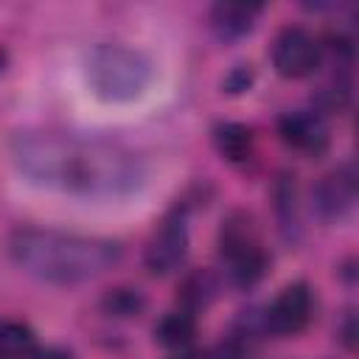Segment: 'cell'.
Listing matches in <instances>:
<instances>
[{"instance_id":"6da1fadb","label":"cell","mask_w":359,"mask_h":359,"mask_svg":"<svg viewBox=\"0 0 359 359\" xmlns=\"http://www.w3.org/2000/svg\"><path fill=\"white\" fill-rule=\"evenodd\" d=\"M8 157L25 182L76 199H126L146 182V165L132 149L95 135L20 129L8 137Z\"/></svg>"},{"instance_id":"7a4b0ae2","label":"cell","mask_w":359,"mask_h":359,"mask_svg":"<svg viewBox=\"0 0 359 359\" xmlns=\"http://www.w3.org/2000/svg\"><path fill=\"white\" fill-rule=\"evenodd\" d=\"M11 264L48 286H81L109 272L121 255V241L81 236L53 227H17L8 236Z\"/></svg>"},{"instance_id":"3957f363","label":"cell","mask_w":359,"mask_h":359,"mask_svg":"<svg viewBox=\"0 0 359 359\" xmlns=\"http://www.w3.org/2000/svg\"><path fill=\"white\" fill-rule=\"evenodd\" d=\"M81 76L87 90L107 104H129L149 93L157 67L154 59L123 42H98L84 53Z\"/></svg>"},{"instance_id":"277c9868","label":"cell","mask_w":359,"mask_h":359,"mask_svg":"<svg viewBox=\"0 0 359 359\" xmlns=\"http://www.w3.org/2000/svg\"><path fill=\"white\" fill-rule=\"evenodd\" d=\"M216 247L222 275L233 289L247 292L264 280L269 269V252L264 247L258 219L250 210L236 208L222 219Z\"/></svg>"},{"instance_id":"5b68a950","label":"cell","mask_w":359,"mask_h":359,"mask_svg":"<svg viewBox=\"0 0 359 359\" xmlns=\"http://www.w3.org/2000/svg\"><path fill=\"white\" fill-rule=\"evenodd\" d=\"M188 244H191L188 208L185 205H174L160 219V224L154 227V233L149 236V241L143 247L146 272L154 275V278H165V275L177 272L188 258Z\"/></svg>"},{"instance_id":"8992f818","label":"cell","mask_w":359,"mask_h":359,"mask_svg":"<svg viewBox=\"0 0 359 359\" xmlns=\"http://www.w3.org/2000/svg\"><path fill=\"white\" fill-rule=\"evenodd\" d=\"M269 59H272V67L278 76H283L289 81L309 79L323 67L320 39L314 34H309L303 25H286L275 34Z\"/></svg>"},{"instance_id":"52a82bcc","label":"cell","mask_w":359,"mask_h":359,"mask_svg":"<svg viewBox=\"0 0 359 359\" xmlns=\"http://www.w3.org/2000/svg\"><path fill=\"white\" fill-rule=\"evenodd\" d=\"M314 289L306 280H294L283 286L269 306L261 309V325L264 334L275 337H294L309 328L314 317Z\"/></svg>"},{"instance_id":"ba28073f","label":"cell","mask_w":359,"mask_h":359,"mask_svg":"<svg viewBox=\"0 0 359 359\" xmlns=\"http://www.w3.org/2000/svg\"><path fill=\"white\" fill-rule=\"evenodd\" d=\"M356 191H359L356 165L339 163L337 168H331L311 185V194H309L311 213L325 224L342 222V219H348V213L356 205Z\"/></svg>"},{"instance_id":"9c48e42d","label":"cell","mask_w":359,"mask_h":359,"mask_svg":"<svg viewBox=\"0 0 359 359\" xmlns=\"http://www.w3.org/2000/svg\"><path fill=\"white\" fill-rule=\"evenodd\" d=\"M278 137L283 140L286 149L306 154V157H320L331 146V129L325 115L317 109H289L278 118Z\"/></svg>"},{"instance_id":"30bf717a","label":"cell","mask_w":359,"mask_h":359,"mask_svg":"<svg viewBox=\"0 0 359 359\" xmlns=\"http://www.w3.org/2000/svg\"><path fill=\"white\" fill-rule=\"evenodd\" d=\"M261 11H264V6H255V3L219 0L208 11V25H210V31L219 42L230 45V42H238V39H244L255 31V22H258Z\"/></svg>"},{"instance_id":"8fae6325","label":"cell","mask_w":359,"mask_h":359,"mask_svg":"<svg viewBox=\"0 0 359 359\" xmlns=\"http://www.w3.org/2000/svg\"><path fill=\"white\" fill-rule=\"evenodd\" d=\"M258 334H264L261 311H244L233 328L208 351V359H252Z\"/></svg>"},{"instance_id":"7c38bea8","label":"cell","mask_w":359,"mask_h":359,"mask_svg":"<svg viewBox=\"0 0 359 359\" xmlns=\"http://www.w3.org/2000/svg\"><path fill=\"white\" fill-rule=\"evenodd\" d=\"M216 154L230 165H244L255 154V132L238 121H219L210 129Z\"/></svg>"},{"instance_id":"4fadbf2b","label":"cell","mask_w":359,"mask_h":359,"mask_svg":"<svg viewBox=\"0 0 359 359\" xmlns=\"http://www.w3.org/2000/svg\"><path fill=\"white\" fill-rule=\"evenodd\" d=\"M272 208L278 230L286 241H297L300 236V213H297V182L292 171H278L272 182Z\"/></svg>"},{"instance_id":"5bb4252c","label":"cell","mask_w":359,"mask_h":359,"mask_svg":"<svg viewBox=\"0 0 359 359\" xmlns=\"http://www.w3.org/2000/svg\"><path fill=\"white\" fill-rule=\"evenodd\" d=\"M219 278L210 269H191L182 275L180 286H177V309L188 311V314H199L205 311L216 297H219Z\"/></svg>"},{"instance_id":"9a60e30c","label":"cell","mask_w":359,"mask_h":359,"mask_svg":"<svg viewBox=\"0 0 359 359\" xmlns=\"http://www.w3.org/2000/svg\"><path fill=\"white\" fill-rule=\"evenodd\" d=\"M151 334H154V342L163 345L165 351L185 353L191 348L194 337H196V317L188 314V311H182V309H171V311H165L154 323Z\"/></svg>"},{"instance_id":"2e32d148","label":"cell","mask_w":359,"mask_h":359,"mask_svg":"<svg viewBox=\"0 0 359 359\" xmlns=\"http://www.w3.org/2000/svg\"><path fill=\"white\" fill-rule=\"evenodd\" d=\"M351 95H353V84H351L348 70H334V73L314 90V107H311V109H317L320 115L342 112V109H348Z\"/></svg>"},{"instance_id":"e0dca14e","label":"cell","mask_w":359,"mask_h":359,"mask_svg":"<svg viewBox=\"0 0 359 359\" xmlns=\"http://www.w3.org/2000/svg\"><path fill=\"white\" fill-rule=\"evenodd\" d=\"M36 334L22 320H0V359H31Z\"/></svg>"},{"instance_id":"ac0fdd59","label":"cell","mask_w":359,"mask_h":359,"mask_svg":"<svg viewBox=\"0 0 359 359\" xmlns=\"http://www.w3.org/2000/svg\"><path fill=\"white\" fill-rule=\"evenodd\" d=\"M143 309H146V297L135 286H115V289L104 292V297H101V311L107 317L132 320V317H140Z\"/></svg>"},{"instance_id":"d6986e66","label":"cell","mask_w":359,"mask_h":359,"mask_svg":"<svg viewBox=\"0 0 359 359\" xmlns=\"http://www.w3.org/2000/svg\"><path fill=\"white\" fill-rule=\"evenodd\" d=\"M252 81H255L252 65H236V67H230V70L224 73L222 90H224L227 95H241V93H247V90L252 87Z\"/></svg>"},{"instance_id":"ffe728a7","label":"cell","mask_w":359,"mask_h":359,"mask_svg":"<svg viewBox=\"0 0 359 359\" xmlns=\"http://www.w3.org/2000/svg\"><path fill=\"white\" fill-rule=\"evenodd\" d=\"M337 339L345 345V351L356 348V317H353V311H348L345 320L337 325Z\"/></svg>"},{"instance_id":"44dd1931","label":"cell","mask_w":359,"mask_h":359,"mask_svg":"<svg viewBox=\"0 0 359 359\" xmlns=\"http://www.w3.org/2000/svg\"><path fill=\"white\" fill-rule=\"evenodd\" d=\"M31 359H76V356L62 345H48V348H36Z\"/></svg>"},{"instance_id":"7402d4cb","label":"cell","mask_w":359,"mask_h":359,"mask_svg":"<svg viewBox=\"0 0 359 359\" xmlns=\"http://www.w3.org/2000/svg\"><path fill=\"white\" fill-rule=\"evenodd\" d=\"M174 359H196L194 353H180V356H174Z\"/></svg>"},{"instance_id":"603a6c76","label":"cell","mask_w":359,"mask_h":359,"mask_svg":"<svg viewBox=\"0 0 359 359\" xmlns=\"http://www.w3.org/2000/svg\"><path fill=\"white\" fill-rule=\"evenodd\" d=\"M0 70H3V53H0Z\"/></svg>"}]
</instances>
